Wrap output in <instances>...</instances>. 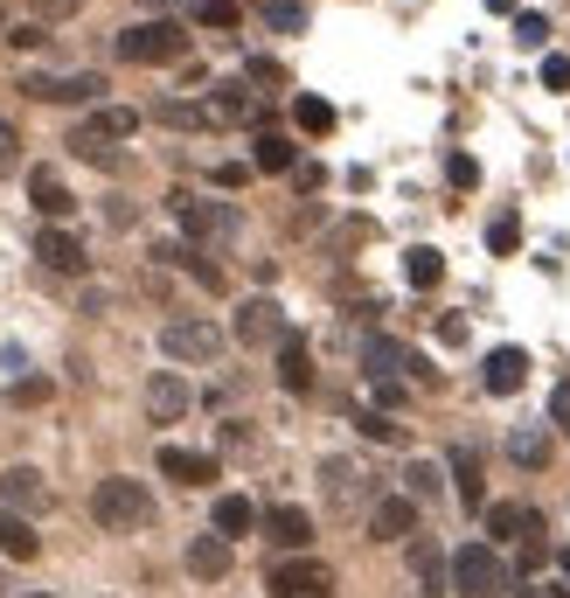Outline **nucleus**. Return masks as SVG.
Wrapping results in <instances>:
<instances>
[{
	"mask_svg": "<svg viewBox=\"0 0 570 598\" xmlns=\"http://www.w3.org/2000/svg\"><path fill=\"white\" fill-rule=\"evenodd\" d=\"M91 515H98V529L133 536V529H146V523H153V494H146V480L112 474V480H98V487H91Z\"/></svg>",
	"mask_w": 570,
	"mask_h": 598,
	"instance_id": "obj_1",
	"label": "nucleus"
},
{
	"mask_svg": "<svg viewBox=\"0 0 570 598\" xmlns=\"http://www.w3.org/2000/svg\"><path fill=\"white\" fill-rule=\"evenodd\" d=\"M334 591V570L320 557H285L272 564V598H327Z\"/></svg>",
	"mask_w": 570,
	"mask_h": 598,
	"instance_id": "obj_7",
	"label": "nucleus"
},
{
	"mask_svg": "<svg viewBox=\"0 0 570 598\" xmlns=\"http://www.w3.org/2000/svg\"><path fill=\"white\" fill-rule=\"evenodd\" d=\"M550 418H557V425H563V432H570V376H563V383H557V389H550Z\"/></svg>",
	"mask_w": 570,
	"mask_h": 598,
	"instance_id": "obj_45",
	"label": "nucleus"
},
{
	"mask_svg": "<svg viewBox=\"0 0 570 598\" xmlns=\"http://www.w3.org/2000/svg\"><path fill=\"white\" fill-rule=\"evenodd\" d=\"M557 564H563V585H570V550H563V557H557Z\"/></svg>",
	"mask_w": 570,
	"mask_h": 598,
	"instance_id": "obj_51",
	"label": "nucleus"
},
{
	"mask_svg": "<svg viewBox=\"0 0 570 598\" xmlns=\"http://www.w3.org/2000/svg\"><path fill=\"white\" fill-rule=\"evenodd\" d=\"M410 570H418V585H425V598H446L452 591V564H446V550L425 536V543H410Z\"/></svg>",
	"mask_w": 570,
	"mask_h": 598,
	"instance_id": "obj_20",
	"label": "nucleus"
},
{
	"mask_svg": "<svg viewBox=\"0 0 570 598\" xmlns=\"http://www.w3.org/2000/svg\"><path fill=\"white\" fill-rule=\"evenodd\" d=\"M14 168H21V133H14L8 119H0V181H8Z\"/></svg>",
	"mask_w": 570,
	"mask_h": 598,
	"instance_id": "obj_42",
	"label": "nucleus"
},
{
	"mask_svg": "<svg viewBox=\"0 0 570 598\" xmlns=\"http://www.w3.org/2000/svg\"><path fill=\"white\" fill-rule=\"evenodd\" d=\"M167 210L181 216V230H189L195 244H230V237L244 230L237 202H210V195H189V189H174V195H167Z\"/></svg>",
	"mask_w": 570,
	"mask_h": 598,
	"instance_id": "obj_2",
	"label": "nucleus"
},
{
	"mask_svg": "<svg viewBox=\"0 0 570 598\" xmlns=\"http://www.w3.org/2000/svg\"><path fill=\"white\" fill-rule=\"evenodd\" d=\"M508 459H515V466H550V432H529V425H522V432L508 438Z\"/></svg>",
	"mask_w": 570,
	"mask_h": 598,
	"instance_id": "obj_34",
	"label": "nucleus"
},
{
	"mask_svg": "<svg viewBox=\"0 0 570 598\" xmlns=\"http://www.w3.org/2000/svg\"><path fill=\"white\" fill-rule=\"evenodd\" d=\"M265 21H272L278 36H299V29H306V8H299V0H272V8H265Z\"/></svg>",
	"mask_w": 570,
	"mask_h": 598,
	"instance_id": "obj_38",
	"label": "nucleus"
},
{
	"mask_svg": "<svg viewBox=\"0 0 570 598\" xmlns=\"http://www.w3.org/2000/svg\"><path fill=\"white\" fill-rule=\"evenodd\" d=\"M153 119L174 125V133H202V125H216L210 105H189V98H161V105H153Z\"/></svg>",
	"mask_w": 570,
	"mask_h": 598,
	"instance_id": "obj_31",
	"label": "nucleus"
},
{
	"mask_svg": "<svg viewBox=\"0 0 570 598\" xmlns=\"http://www.w3.org/2000/svg\"><path fill=\"white\" fill-rule=\"evenodd\" d=\"M35 550H42V543H35V523H29V515H14V508H0V557L29 564Z\"/></svg>",
	"mask_w": 570,
	"mask_h": 598,
	"instance_id": "obj_27",
	"label": "nucleus"
},
{
	"mask_svg": "<svg viewBox=\"0 0 570 598\" xmlns=\"http://www.w3.org/2000/svg\"><path fill=\"white\" fill-rule=\"evenodd\" d=\"M29 8H35V21H70L84 0H29Z\"/></svg>",
	"mask_w": 570,
	"mask_h": 598,
	"instance_id": "obj_43",
	"label": "nucleus"
},
{
	"mask_svg": "<svg viewBox=\"0 0 570 598\" xmlns=\"http://www.w3.org/2000/svg\"><path fill=\"white\" fill-rule=\"evenodd\" d=\"M487 536L495 543H529V536H542V515L522 508V501H495L487 508Z\"/></svg>",
	"mask_w": 570,
	"mask_h": 598,
	"instance_id": "obj_16",
	"label": "nucleus"
},
{
	"mask_svg": "<svg viewBox=\"0 0 570 598\" xmlns=\"http://www.w3.org/2000/svg\"><path fill=\"white\" fill-rule=\"evenodd\" d=\"M320 480H327V508H362V501L376 508V501H383V494L369 487V474H362L355 459H327V466H320Z\"/></svg>",
	"mask_w": 570,
	"mask_h": 598,
	"instance_id": "obj_10",
	"label": "nucleus"
},
{
	"mask_svg": "<svg viewBox=\"0 0 570 598\" xmlns=\"http://www.w3.org/2000/svg\"><path fill=\"white\" fill-rule=\"evenodd\" d=\"M244 84H265V91H285V70H278L272 57H251V63H244Z\"/></svg>",
	"mask_w": 570,
	"mask_h": 598,
	"instance_id": "obj_39",
	"label": "nucleus"
},
{
	"mask_svg": "<svg viewBox=\"0 0 570 598\" xmlns=\"http://www.w3.org/2000/svg\"><path fill=\"white\" fill-rule=\"evenodd\" d=\"M35 257L49 272H84L91 257H84V244H77V230H63V223H49V230H35Z\"/></svg>",
	"mask_w": 570,
	"mask_h": 598,
	"instance_id": "obj_13",
	"label": "nucleus"
},
{
	"mask_svg": "<svg viewBox=\"0 0 570 598\" xmlns=\"http://www.w3.org/2000/svg\"><path fill=\"white\" fill-rule=\"evenodd\" d=\"M210 119L216 125H257V98L244 91V77H230V84H210Z\"/></svg>",
	"mask_w": 570,
	"mask_h": 598,
	"instance_id": "obj_18",
	"label": "nucleus"
},
{
	"mask_svg": "<svg viewBox=\"0 0 570 598\" xmlns=\"http://www.w3.org/2000/svg\"><path fill=\"white\" fill-rule=\"evenodd\" d=\"M189 570H195V578H230V543L210 529V536H189Z\"/></svg>",
	"mask_w": 570,
	"mask_h": 598,
	"instance_id": "obj_25",
	"label": "nucleus"
},
{
	"mask_svg": "<svg viewBox=\"0 0 570 598\" xmlns=\"http://www.w3.org/2000/svg\"><path fill=\"white\" fill-rule=\"evenodd\" d=\"M355 432L376 438V446H404V425L390 418V411H355Z\"/></svg>",
	"mask_w": 570,
	"mask_h": 598,
	"instance_id": "obj_35",
	"label": "nucleus"
},
{
	"mask_svg": "<svg viewBox=\"0 0 570 598\" xmlns=\"http://www.w3.org/2000/svg\"><path fill=\"white\" fill-rule=\"evenodd\" d=\"M8 404H49V376H14L8 383Z\"/></svg>",
	"mask_w": 570,
	"mask_h": 598,
	"instance_id": "obj_40",
	"label": "nucleus"
},
{
	"mask_svg": "<svg viewBox=\"0 0 570 598\" xmlns=\"http://www.w3.org/2000/svg\"><path fill=\"white\" fill-rule=\"evenodd\" d=\"M397 404H404V383L383 376V383H376V411H397Z\"/></svg>",
	"mask_w": 570,
	"mask_h": 598,
	"instance_id": "obj_47",
	"label": "nucleus"
},
{
	"mask_svg": "<svg viewBox=\"0 0 570 598\" xmlns=\"http://www.w3.org/2000/svg\"><path fill=\"white\" fill-rule=\"evenodd\" d=\"M452 591L459 598H508V564L495 543H466L452 557Z\"/></svg>",
	"mask_w": 570,
	"mask_h": 598,
	"instance_id": "obj_3",
	"label": "nucleus"
},
{
	"mask_svg": "<svg viewBox=\"0 0 570 598\" xmlns=\"http://www.w3.org/2000/svg\"><path fill=\"white\" fill-rule=\"evenodd\" d=\"M140 8H167V0H140Z\"/></svg>",
	"mask_w": 570,
	"mask_h": 598,
	"instance_id": "obj_52",
	"label": "nucleus"
},
{
	"mask_svg": "<svg viewBox=\"0 0 570 598\" xmlns=\"http://www.w3.org/2000/svg\"><path fill=\"white\" fill-rule=\"evenodd\" d=\"M257 529H265V543H272V550H285V557H306V543H314V515L285 501V508H272Z\"/></svg>",
	"mask_w": 570,
	"mask_h": 598,
	"instance_id": "obj_11",
	"label": "nucleus"
},
{
	"mask_svg": "<svg viewBox=\"0 0 570 598\" xmlns=\"http://www.w3.org/2000/svg\"><path fill=\"white\" fill-rule=\"evenodd\" d=\"M181 411H189V383H181L174 369H161V376L146 383V418H153V425H174Z\"/></svg>",
	"mask_w": 570,
	"mask_h": 598,
	"instance_id": "obj_17",
	"label": "nucleus"
},
{
	"mask_svg": "<svg viewBox=\"0 0 570 598\" xmlns=\"http://www.w3.org/2000/svg\"><path fill=\"white\" fill-rule=\"evenodd\" d=\"M195 21H202V29H237L244 8H237V0H195Z\"/></svg>",
	"mask_w": 570,
	"mask_h": 598,
	"instance_id": "obj_37",
	"label": "nucleus"
},
{
	"mask_svg": "<svg viewBox=\"0 0 570 598\" xmlns=\"http://www.w3.org/2000/svg\"><path fill=\"white\" fill-rule=\"evenodd\" d=\"M21 91L42 98V105H98V98H105V77H98V70H77V77H42V70H29V77H21Z\"/></svg>",
	"mask_w": 570,
	"mask_h": 598,
	"instance_id": "obj_5",
	"label": "nucleus"
},
{
	"mask_svg": "<svg viewBox=\"0 0 570 598\" xmlns=\"http://www.w3.org/2000/svg\"><path fill=\"white\" fill-rule=\"evenodd\" d=\"M446 181H452V189H480V161H474V153H452V161H446Z\"/></svg>",
	"mask_w": 570,
	"mask_h": 598,
	"instance_id": "obj_41",
	"label": "nucleus"
},
{
	"mask_svg": "<svg viewBox=\"0 0 570 598\" xmlns=\"http://www.w3.org/2000/svg\"><path fill=\"white\" fill-rule=\"evenodd\" d=\"M29 598H57V591H29Z\"/></svg>",
	"mask_w": 570,
	"mask_h": 598,
	"instance_id": "obj_53",
	"label": "nucleus"
},
{
	"mask_svg": "<svg viewBox=\"0 0 570 598\" xmlns=\"http://www.w3.org/2000/svg\"><path fill=\"white\" fill-rule=\"evenodd\" d=\"M369 536H376V543L418 536V501H410V494H383V501L369 508Z\"/></svg>",
	"mask_w": 570,
	"mask_h": 598,
	"instance_id": "obj_12",
	"label": "nucleus"
},
{
	"mask_svg": "<svg viewBox=\"0 0 570 598\" xmlns=\"http://www.w3.org/2000/svg\"><path fill=\"white\" fill-rule=\"evenodd\" d=\"M293 161H299V146L285 140V133H257V140H251V168H265V174H285Z\"/></svg>",
	"mask_w": 570,
	"mask_h": 598,
	"instance_id": "obj_28",
	"label": "nucleus"
},
{
	"mask_svg": "<svg viewBox=\"0 0 570 598\" xmlns=\"http://www.w3.org/2000/svg\"><path fill=\"white\" fill-rule=\"evenodd\" d=\"M542 84H550V91H570V57H542Z\"/></svg>",
	"mask_w": 570,
	"mask_h": 598,
	"instance_id": "obj_44",
	"label": "nucleus"
},
{
	"mask_svg": "<svg viewBox=\"0 0 570 598\" xmlns=\"http://www.w3.org/2000/svg\"><path fill=\"white\" fill-rule=\"evenodd\" d=\"M404 494L410 501H438V494H446V466L438 459H410L404 466Z\"/></svg>",
	"mask_w": 570,
	"mask_h": 598,
	"instance_id": "obj_29",
	"label": "nucleus"
},
{
	"mask_svg": "<svg viewBox=\"0 0 570 598\" xmlns=\"http://www.w3.org/2000/svg\"><path fill=\"white\" fill-rule=\"evenodd\" d=\"M446 480H452V494H459V508H466V515H480L487 487H480V453H474V446H452V459H446Z\"/></svg>",
	"mask_w": 570,
	"mask_h": 598,
	"instance_id": "obj_15",
	"label": "nucleus"
},
{
	"mask_svg": "<svg viewBox=\"0 0 570 598\" xmlns=\"http://www.w3.org/2000/svg\"><path fill=\"white\" fill-rule=\"evenodd\" d=\"M77 125H84L91 140H112V146H119V140L140 133V112H133V105H98L91 119H77Z\"/></svg>",
	"mask_w": 570,
	"mask_h": 598,
	"instance_id": "obj_24",
	"label": "nucleus"
},
{
	"mask_svg": "<svg viewBox=\"0 0 570 598\" xmlns=\"http://www.w3.org/2000/svg\"><path fill=\"white\" fill-rule=\"evenodd\" d=\"M480 369H487V389H495V397H515V389L529 383V355L522 348H495Z\"/></svg>",
	"mask_w": 570,
	"mask_h": 598,
	"instance_id": "obj_23",
	"label": "nucleus"
},
{
	"mask_svg": "<svg viewBox=\"0 0 570 598\" xmlns=\"http://www.w3.org/2000/svg\"><path fill=\"white\" fill-rule=\"evenodd\" d=\"M278 389H293V397H306V389H314V355H306L299 334L278 348Z\"/></svg>",
	"mask_w": 570,
	"mask_h": 598,
	"instance_id": "obj_26",
	"label": "nucleus"
},
{
	"mask_svg": "<svg viewBox=\"0 0 570 598\" xmlns=\"http://www.w3.org/2000/svg\"><path fill=\"white\" fill-rule=\"evenodd\" d=\"M257 523H265V515H257V501L251 494H216V515H210V529L230 543V536H251Z\"/></svg>",
	"mask_w": 570,
	"mask_h": 598,
	"instance_id": "obj_19",
	"label": "nucleus"
},
{
	"mask_svg": "<svg viewBox=\"0 0 570 598\" xmlns=\"http://www.w3.org/2000/svg\"><path fill=\"white\" fill-rule=\"evenodd\" d=\"M515 36H522V42H529V49H536V42H542V36H550V21H542V14H522V21H515Z\"/></svg>",
	"mask_w": 570,
	"mask_h": 598,
	"instance_id": "obj_46",
	"label": "nucleus"
},
{
	"mask_svg": "<svg viewBox=\"0 0 570 598\" xmlns=\"http://www.w3.org/2000/svg\"><path fill=\"white\" fill-rule=\"evenodd\" d=\"M49 501H57V494H49V480L35 474V466H8V474H0V508H14V515H49Z\"/></svg>",
	"mask_w": 570,
	"mask_h": 598,
	"instance_id": "obj_9",
	"label": "nucleus"
},
{
	"mask_svg": "<svg viewBox=\"0 0 570 598\" xmlns=\"http://www.w3.org/2000/svg\"><path fill=\"white\" fill-rule=\"evenodd\" d=\"M70 153H77V161H91V168H105V174H119V168H125V153H119L112 140H91L84 125H70Z\"/></svg>",
	"mask_w": 570,
	"mask_h": 598,
	"instance_id": "obj_30",
	"label": "nucleus"
},
{
	"mask_svg": "<svg viewBox=\"0 0 570 598\" xmlns=\"http://www.w3.org/2000/svg\"><path fill=\"white\" fill-rule=\"evenodd\" d=\"M536 591H542V598H570V585H536Z\"/></svg>",
	"mask_w": 570,
	"mask_h": 598,
	"instance_id": "obj_50",
	"label": "nucleus"
},
{
	"mask_svg": "<svg viewBox=\"0 0 570 598\" xmlns=\"http://www.w3.org/2000/svg\"><path fill=\"white\" fill-rule=\"evenodd\" d=\"M119 57L125 63H181L189 57V36L174 29V21H133V29H119Z\"/></svg>",
	"mask_w": 570,
	"mask_h": 598,
	"instance_id": "obj_4",
	"label": "nucleus"
},
{
	"mask_svg": "<svg viewBox=\"0 0 570 598\" xmlns=\"http://www.w3.org/2000/svg\"><path fill=\"white\" fill-rule=\"evenodd\" d=\"M8 42H14V49H35V42H42V21H21V29H8Z\"/></svg>",
	"mask_w": 570,
	"mask_h": 598,
	"instance_id": "obj_49",
	"label": "nucleus"
},
{
	"mask_svg": "<svg viewBox=\"0 0 570 598\" xmlns=\"http://www.w3.org/2000/svg\"><path fill=\"white\" fill-rule=\"evenodd\" d=\"M293 125H299V133H334V105H327V98H314V91H299L293 98Z\"/></svg>",
	"mask_w": 570,
	"mask_h": 598,
	"instance_id": "obj_33",
	"label": "nucleus"
},
{
	"mask_svg": "<svg viewBox=\"0 0 570 598\" xmlns=\"http://www.w3.org/2000/svg\"><path fill=\"white\" fill-rule=\"evenodd\" d=\"M404 278L418 285V293H425V285H438V278H446V251H431V244H410V251H404Z\"/></svg>",
	"mask_w": 570,
	"mask_h": 598,
	"instance_id": "obj_32",
	"label": "nucleus"
},
{
	"mask_svg": "<svg viewBox=\"0 0 570 598\" xmlns=\"http://www.w3.org/2000/svg\"><path fill=\"white\" fill-rule=\"evenodd\" d=\"M237 342H244V348H285V342H293L278 300H244V306H237Z\"/></svg>",
	"mask_w": 570,
	"mask_h": 598,
	"instance_id": "obj_8",
	"label": "nucleus"
},
{
	"mask_svg": "<svg viewBox=\"0 0 570 598\" xmlns=\"http://www.w3.org/2000/svg\"><path fill=\"white\" fill-rule=\"evenodd\" d=\"M161 474L174 487H210L216 480V453H189V446H161Z\"/></svg>",
	"mask_w": 570,
	"mask_h": 598,
	"instance_id": "obj_14",
	"label": "nucleus"
},
{
	"mask_svg": "<svg viewBox=\"0 0 570 598\" xmlns=\"http://www.w3.org/2000/svg\"><path fill=\"white\" fill-rule=\"evenodd\" d=\"M244 174H251L244 161H223V168H216V189H244Z\"/></svg>",
	"mask_w": 570,
	"mask_h": 598,
	"instance_id": "obj_48",
	"label": "nucleus"
},
{
	"mask_svg": "<svg viewBox=\"0 0 570 598\" xmlns=\"http://www.w3.org/2000/svg\"><path fill=\"white\" fill-rule=\"evenodd\" d=\"M29 202H35L49 223H63V216L77 210V195L63 189V174H57V168H35V174H29Z\"/></svg>",
	"mask_w": 570,
	"mask_h": 598,
	"instance_id": "obj_21",
	"label": "nucleus"
},
{
	"mask_svg": "<svg viewBox=\"0 0 570 598\" xmlns=\"http://www.w3.org/2000/svg\"><path fill=\"white\" fill-rule=\"evenodd\" d=\"M515 244H522V216L501 210L495 223H487V251H495V257H515Z\"/></svg>",
	"mask_w": 570,
	"mask_h": 598,
	"instance_id": "obj_36",
	"label": "nucleus"
},
{
	"mask_svg": "<svg viewBox=\"0 0 570 598\" xmlns=\"http://www.w3.org/2000/svg\"><path fill=\"white\" fill-rule=\"evenodd\" d=\"M161 348L174 355V362H216L223 355V327H210V321H167L161 327Z\"/></svg>",
	"mask_w": 570,
	"mask_h": 598,
	"instance_id": "obj_6",
	"label": "nucleus"
},
{
	"mask_svg": "<svg viewBox=\"0 0 570 598\" xmlns=\"http://www.w3.org/2000/svg\"><path fill=\"white\" fill-rule=\"evenodd\" d=\"M410 362H418V355H410L397 334H369V342H362V369H369L376 383H383V376H397V369H410Z\"/></svg>",
	"mask_w": 570,
	"mask_h": 598,
	"instance_id": "obj_22",
	"label": "nucleus"
}]
</instances>
